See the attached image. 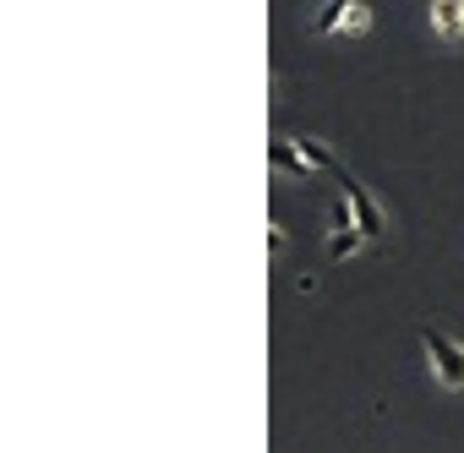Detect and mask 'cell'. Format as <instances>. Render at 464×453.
<instances>
[{"mask_svg": "<svg viewBox=\"0 0 464 453\" xmlns=\"http://www.w3.org/2000/svg\"><path fill=\"white\" fill-rule=\"evenodd\" d=\"M420 344L431 350L437 377H442L448 388H464V344H459V339H448L442 328H420Z\"/></svg>", "mask_w": 464, "mask_h": 453, "instance_id": "obj_1", "label": "cell"}, {"mask_svg": "<svg viewBox=\"0 0 464 453\" xmlns=\"http://www.w3.org/2000/svg\"><path fill=\"white\" fill-rule=\"evenodd\" d=\"M339 186H344V202H350V213H355V224H361V236H366V241L388 236V224H382L377 202H372V197H366V191L355 186V175H350V169H344V180H339Z\"/></svg>", "mask_w": 464, "mask_h": 453, "instance_id": "obj_2", "label": "cell"}, {"mask_svg": "<svg viewBox=\"0 0 464 453\" xmlns=\"http://www.w3.org/2000/svg\"><path fill=\"white\" fill-rule=\"evenodd\" d=\"M268 164H274L279 175H306V159H301L295 137H279V142H268Z\"/></svg>", "mask_w": 464, "mask_h": 453, "instance_id": "obj_3", "label": "cell"}, {"mask_svg": "<svg viewBox=\"0 0 464 453\" xmlns=\"http://www.w3.org/2000/svg\"><path fill=\"white\" fill-rule=\"evenodd\" d=\"M295 148H301V159H306V169H323V175H334V180H344V164L323 148V142H312V137H295Z\"/></svg>", "mask_w": 464, "mask_h": 453, "instance_id": "obj_4", "label": "cell"}, {"mask_svg": "<svg viewBox=\"0 0 464 453\" xmlns=\"http://www.w3.org/2000/svg\"><path fill=\"white\" fill-rule=\"evenodd\" d=\"M431 28L442 39H459L464 34V6H459V0H437V6H431Z\"/></svg>", "mask_w": 464, "mask_h": 453, "instance_id": "obj_5", "label": "cell"}, {"mask_svg": "<svg viewBox=\"0 0 464 453\" xmlns=\"http://www.w3.org/2000/svg\"><path fill=\"white\" fill-rule=\"evenodd\" d=\"M361 241H366L361 230H334V241H328V257H350Z\"/></svg>", "mask_w": 464, "mask_h": 453, "instance_id": "obj_6", "label": "cell"}]
</instances>
